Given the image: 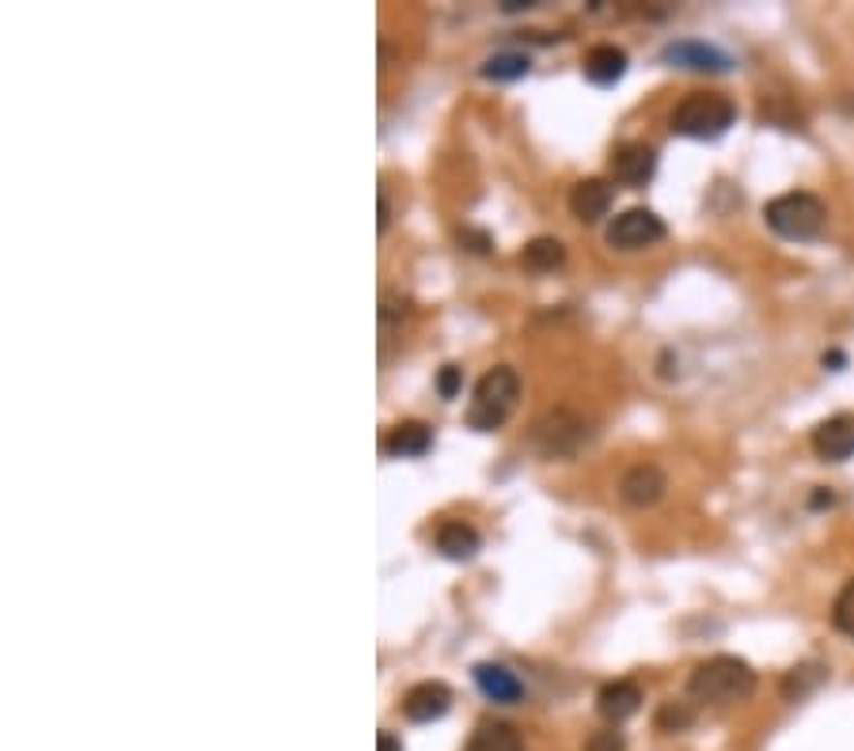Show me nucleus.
<instances>
[{
    "label": "nucleus",
    "instance_id": "nucleus-1",
    "mask_svg": "<svg viewBox=\"0 0 854 751\" xmlns=\"http://www.w3.org/2000/svg\"><path fill=\"white\" fill-rule=\"evenodd\" d=\"M756 691V672L741 657H711L703 661L688 679V695L699 702H711V707H729V702H744Z\"/></svg>",
    "mask_w": 854,
    "mask_h": 751
},
{
    "label": "nucleus",
    "instance_id": "nucleus-10",
    "mask_svg": "<svg viewBox=\"0 0 854 751\" xmlns=\"http://www.w3.org/2000/svg\"><path fill=\"white\" fill-rule=\"evenodd\" d=\"M472 676H475V684H479V691L487 695L490 702H498V707H513V702L525 699V679H520L510 664L482 661L472 669Z\"/></svg>",
    "mask_w": 854,
    "mask_h": 751
},
{
    "label": "nucleus",
    "instance_id": "nucleus-12",
    "mask_svg": "<svg viewBox=\"0 0 854 751\" xmlns=\"http://www.w3.org/2000/svg\"><path fill=\"white\" fill-rule=\"evenodd\" d=\"M612 171L615 179L623 182V187H645V182L657 175V152L650 149V144L642 141H630V144H619L612 156Z\"/></svg>",
    "mask_w": 854,
    "mask_h": 751
},
{
    "label": "nucleus",
    "instance_id": "nucleus-19",
    "mask_svg": "<svg viewBox=\"0 0 854 751\" xmlns=\"http://www.w3.org/2000/svg\"><path fill=\"white\" fill-rule=\"evenodd\" d=\"M528 68H532V61H528V53L520 50H502L494 53V58L482 61V80H494V84H510V80H520V76H528Z\"/></svg>",
    "mask_w": 854,
    "mask_h": 751
},
{
    "label": "nucleus",
    "instance_id": "nucleus-3",
    "mask_svg": "<svg viewBox=\"0 0 854 751\" xmlns=\"http://www.w3.org/2000/svg\"><path fill=\"white\" fill-rule=\"evenodd\" d=\"M520 398V376L510 365H498L475 383L472 410H467V425L479 429V433H494L510 421V413L517 410Z\"/></svg>",
    "mask_w": 854,
    "mask_h": 751
},
{
    "label": "nucleus",
    "instance_id": "nucleus-24",
    "mask_svg": "<svg viewBox=\"0 0 854 751\" xmlns=\"http://www.w3.org/2000/svg\"><path fill=\"white\" fill-rule=\"evenodd\" d=\"M623 748H627V740H623V733H615V729H600L585 740V751H623Z\"/></svg>",
    "mask_w": 854,
    "mask_h": 751
},
{
    "label": "nucleus",
    "instance_id": "nucleus-11",
    "mask_svg": "<svg viewBox=\"0 0 854 751\" xmlns=\"http://www.w3.org/2000/svg\"><path fill=\"white\" fill-rule=\"evenodd\" d=\"M661 61L691 68V73H726V68L733 65L718 46L695 42V38H688V42H668L665 50H661Z\"/></svg>",
    "mask_w": 854,
    "mask_h": 751
},
{
    "label": "nucleus",
    "instance_id": "nucleus-26",
    "mask_svg": "<svg viewBox=\"0 0 854 751\" xmlns=\"http://www.w3.org/2000/svg\"><path fill=\"white\" fill-rule=\"evenodd\" d=\"M460 243H464L467 251H475V255H490V247H494V240H490L487 232H475V228H464V232H460Z\"/></svg>",
    "mask_w": 854,
    "mask_h": 751
},
{
    "label": "nucleus",
    "instance_id": "nucleus-29",
    "mask_svg": "<svg viewBox=\"0 0 854 751\" xmlns=\"http://www.w3.org/2000/svg\"><path fill=\"white\" fill-rule=\"evenodd\" d=\"M828 365H832V372H840L843 365H847V357H843L840 349H832V354H825V369H828Z\"/></svg>",
    "mask_w": 854,
    "mask_h": 751
},
{
    "label": "nucleus",
    "instance_id": "nucleus-6",
    "mask_svg": "<svg viewBox=\"0 0 854 751\" xmlns=\"http://www.w3.org/2000/svg\"><path fill=\"white\" fill-rule=\"evenodd\" d=\"M661 240H665V220H661L653 209H645V205L623 209L619 217L607 225V243H612L615 251H645Z\"/></svg>",
    "mask_w": 854,
    "mask_h": 751
},
{
    "label": "nucleus",
    "instance_id": "nucleus-4",
    "mask_svg": "<svg viewBox=\"0 0 854 751\" xmlns=\"http://www.w3.org/2000/svg\"><path fill=\"white\" fill-rule=\"evenodd\" d=\"M737 122V106L718 91H691L673 114V129L691 141H718Z\"/></svg>",
    "mask_w": 854,
    "mask_h": 751
},
{
    "label": "nucleus",
    "instance_id": "nucleus-30",
    "mask_svg": "<svg viewBox=\"0 0 854 751\" xmlns=\"http://www.w3.org/2000/svg\"><path fill=\"white\" fill-rule=\"evenodd\" d=\"M388 220H391V209H388V198H384V190H380V232H388Z\"/></svg>",
    "mask_w": 854,
    "mask_h": 751
},
{
    "label": "nucleus",
    "instance_id": "nucleus-2",
    "mask_svg": "<svg viewBox=\"0 0 854 751\" xmlns=\"http://www.w3.org/2000/svg\"><path fill=\"white\" fill-rule=\"evenodd\" d=\"M764 220L775 236L790 243H809L825 232L828 225V205L809 190H790L764 205Z\"/></svg>",
    "mask_w": 854,
    "mask_h": 751
},
{
    "label": "nucleus",
    "instance_id": "nucleus-25",
    "mask_svg": "<svg viewBox=\"0 0 854 751\" xmlns=\"http://www.w3.org/2000/svg\"><path fill=\"white\" fill-rule=\"evenodd\" d=\"M460 387H464V369H456V365H444L441 376H437V391H441V398H456Z\"/></svg>",
    "mask_w": 854,
    "mask_h": 751
},
{
    "label": "nucleus",
    "instance_id": "nucleus-22",
    "mask_svg": "<svg viewBox=\"0 0 854 751\" xmlns=\"http://www.w3.org/2000/svg\"><path fill=\"white\" fill-rule=\"evenodd\" d=\"M832 626L843 634V638L854 641V577L840 588V596H836V603H832Z\"/></svg>",
    "mask_w": 854,
    "mask_h": 751
},
{
    "label": "nucleus",
    "instance_id": "nucleus-7",
    "mask_svg": "<svg viewBox=\"0 0 854 751\" xmlns=\"http://www.w3.org/2000/svg\"><path fill=\"white\" fill-rule=\"evenodd\" d=\"M813 451L825 463H847L854 456V413H836L813 429Z\"/></svg>",
    "mask_w": 854,
    "mask_h": 751
},
{
    "label": "nucleus",
    "instance_id": "nucleus-9",
    "mask_svg": "<svg viewBox=\"0 0 854 751\" xmlns=\"http://www.w3.org/2000/svg\"><path fill=\"white\" fill-rule=\"evenodd\" d=\"M665 489H668V479L657 463H638L619 479V497L630 505V509H650V505H657L661 497H665Z\"/></svg>",
    "mask_w": 854,
    "mask_h": 751
},
{
    "label": "nucleus",
    "instance_id": "nucleus-17",
    "mask_svg": "<svg viewBox=\"0 0 854 751\" xmlns=\"http://www.w3.org/2000/svg\"><path fill=\"white\" fill-rule=\"evenodd\" d=\"M429 444H434V429L426 421H403L388 433L384 441V451L395 459H414V456H426Z\"/></svg>",
    "mask_w": 854,
    "mask_h": 751
},
{
    "label": "nucleus",
    "instance_id": "nucleus-18",
    "mask_svg": "<svg viewBox=\"0 0 854 751\" xmlns=\"http://www.w3.org/2000/svg\"><path fill=\"white\" fill-rule=\"evenodd\" d=\"M464 751H525V740L510 722H482Z\"/></svg>",
    "mask_w": 854,
    "mask_h": 751
},
{
    "label": "nucleus",
    "instance_id": "nucleus-20",
    "mask_svg": "<svg viewBox=\"0 0 854 751\" xmlns=\"http://www.w3.org/2000/svg\"><path fill=\"white\" fill-rule=\"evenodd\" d=\"M520 263L536 273H551L566 263V247L555 240V236H536V240L525 247V255H520Z\"/></svg>",
    "mask_w": 854,
    "mask_h": 751
},
{
    "label": "nucleus",
    "instance_id": "nucleus-23",
    "mask_svg": "<svg viewBox=\"0 0 854 751\" xmlns=\"http://www.w3.org/2000/svg\"><path fill=\"white\" fill-rule=\"evenodd\" d=\"M695 725V710L688 707V702H665L657 714V729L661 733H683Z\"/></svg>",
    "mask_w": 854,
    "mask_h": 751
},
{
    "label": "nucleus",
    "instance_id": "nucleus-5",
    "mask_svg": "<svg viewBox=\"0 0 854 751\" xmlns=\"http://www.w3.org/2000/svg\"><path fill=\"white\" fill-rule=\"evenodd\" d=\"M585 436H589L585 421L577 418V413H569V410H551V413H543V418L532 425V444L548 459L574 456V451L585 444Z\"/></svg>",
    "mask_w": 854,
    "mask_h": 751
},
{
    "label": "nucleus",
    "instance_id": "nucleus-27",
    "mask_svg": "<svg viewBox=\"0 0 854 751\" xmlns=\"http://www.w3.org/2000/svg\"><path fill=\"white\" fill-rule=\"evenodd\" d=\"M376 748H380V751H403V740H399L395 733L384 729L380 737H376Z\"/></svg>",
    "mask_w": 854,
    "mask_h": 751
},
{
    "label": "nucleus",
    "instance_id": "nucleus-8",
    "mask_svg": "<svg viewBox=\"0 0 854 751\" xmlns=\"http://www.w3.org/2000/svg\"><path fill=\"white\" fill-rule=\"evenodd\" d=\"M452 710V691L441 679H426V684H414L403 695V717L414 725H429L437 717H444Z\"/></svg>",
    "mask_w": 854,
    "mask_h": 751
},
{
    "label": "nucleus",
    "instance_id": "nucleus-14",
    "mask_svg": "<svg viewBox=\"0 0 854 751\" xmlns=\"http://www.w3.org/2000/svg\"><path fill=\"white\" fill-rule=\"evenodd\" d=\"M627 65H630V58H627V50H623V46L600 42V46H592V50L585 53L581 73H585V80L600 84V88H612V84H619L623 76H627Z\"/></svg>",
    "mask_w": 854,
    "mask_h": 751
},
{
    "label": "nucleus",
    "instance_id": "nucleus-15",
    "mask_svg": "<svg viewBox=\"0 0 854 751\" xmlns=\"http://www.w3.org/2000/svg\"><path fill=\"white\" fill-rule=\"evenodd\" d=\"M596 710L600 717H607V722H627V717H635L638 710H642V687L630 684V679H615V684H604L596 695Z\"/></svg>",
    "mask_w": 854,
    "mask_h": 751
},
{
    "label": "nucleus",
    "instance_id": "nucleus-28",
    "mask_svg": "<svg viewBox=\"0 0 854 751\" xmlns=\"http://www.w3.org/2000/svg\"><path fill=\"white\" fill-rule=\"evenodd\" d=\"M832 501H836V497L828 494L825 486H817V494H813V501H809V505H813V509H825V505H832Z\"/></svg>",
    "mask_w": 854,
    "mask_h": 751
},
{
    "label": "nucleus",
    "instance_id": "nucleus-13",
    "mask_svg": "<svg viewBox=\"0 0 854 751\" xmlns=\"http://www.w3.org/2000/svg\"><path fill=\"white\" fill-rule=\"evenodd\" d=\"M615 205V187L607 179H581L574 190H569V209H574L577 220L585 225H596L612 213Z\"/></svg>",
    "mask_w": 854,
    "mask_h": 751
},
{
    "label": "nucleus",
    "instance_id": "nucleus-16",
    "mask_svg": "<svg viewBox=\"0 0 854 751\" xmlns=\"http://www.w3.org/2000/svg\"><path fill=\"white\" fill-rule=\"evenodd\" d=\"M482 539L467 520H449V524L437 527V550H441L449 562H472L479 555Z\"/></svg>",
    "mask_w": 854,
    "mask_h": 751
},
{
    "label": "nucleus",
    "instance_id": "nucleus-21",
    "mask_svg": "<svg viewBox=\"0 0 854 751\" xmlns=\"http://www.w3.org/2000/svg\"><path fill=\"white\" fill-rule=\"evenodd\" d=\"M825 679H828L825 664H798V669L790 672L787 679H782V695H787L790 702H798V699H805L809 691H817Z\"/></svg>",
    "mask_w": 854,
    "mask_h": 751
}]
</instances>
